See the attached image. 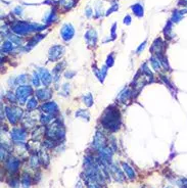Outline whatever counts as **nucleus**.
Returning a JSON list of instances; mask_svg holds the SVG:
<instances>
[{"instance_id": "nucleus-36", "label": "nucleus", "mask_w": 187, "mask_h": 188, "mask_svg": "<svg viewBox=\"0 0 187 188\" xmlns=\"http://www.w3.org/2000/svg\"><path fill=\"white\" fill-rule=\"evenodd\" d=\"M9 186L12 188H19V181L18 179H13L9 182Z\"/></svg>"}, {"instance_id": "nucleus-27", "label": "nucleus", "mask_w": 187, "mask_h": 188, "mask_svg": "<svg viewBox=\"0 0 187 188\" xmlns=\"http://www.w3.org/2000/svg\"><path fill=\"white\" fill-rule=\"evenodd\" d=\"M29 162H30L31 168H33V169H37V168L39 167V162H40V159H39L38 156H31Z\"/></svg>"}, {"instance_id": "nucleus-3", "label": "nucleus", "mask_w": 187, "mask_h": 188, "mask_svg": "<svg viewBox=\"0 0 187 188\" xmlns=\"http://www.w3.org/2000/svg\"><path fill=\"white\" fill-rule=\"evenodd\" d=\"M46 136L49 139H63L65 137V129L58 122H55L52 126H49L46 129Z\"/></svg>"}, {"instance_id": "nucleus-34", "label": "nucleus", "mask_w": 187, "mask_h": 188, "mask_svg": "<svg viewBox=\"0 0 187 188\" xmlns=\"http://www.w3.org/2000/svg\"><path fill=\"white\" fill-rule=\"evenodd\" d=\"M51 119H52V116L51 115H42L41 116V123L42 124H47V123L51 122Z\"/></svg>"}, {"instance_id": "nucleus-20", "label": "nucleus", "mask_w": 187, "mask_h": 188, "mask_svg": "<svg viewBox=\"0 0 187 188\" xmlns=\"http://www.w3.org/2000/svg\"><path fill=\"white\" fill-rule=\"evenodd\" d=\"M131 9H132L133 13L136 16H138V18H141V16H143V6L140 4V3H136L131 6Z\"/></svg>"}, {"instance_id": "nucleus-39", "label": "nucleus", "mask_w": 187, "mask_h": 188, "mask_svg": "<svg viewBox=\"0 0 187 188\" xmlns=\"http://www.w3.org/2000/svg\"><path fill=\"white\" fill-rule=\"evenodd\" d=\"M114 64V54L108 55L107 60V67H111Z\"/></svg>"}, {"instance_id": "nucleus-32", "label": "nucleus", "mask_w": 187, "mask_h": 188, "mask_svg": "<svg viewBox=\"0 0 187 188\" xmlns=\"http://www.w3.org/2000/svg\"><path fill=\"white\" fill-rule=\"evenodd\" d=\"M55 19H56V12H55L54 10H52V12H50L48 13V15L45 18V22L46 23H51V22H54Z\"/></svg>"}, {"instance_id": "nucleus-43", "label": "nucleus", "mask_w": 187, "mask_h": 188, "mask_svg": "<svg viewBox=\"0 0 187 188\" xmlns=\"http://www.w3.org/2000/svg\"><path fill=\"white\" fill-rule=\"evenodd\" d=\"M130 23H131V18H130V15H126V16H125V19H124V24L129 25Z\"/></svg>"}, {"instance_id": "nucleus-35", "label": "nucleus", "mask_w": 187, "mask_h": 188, "mask_svg": "<svg viewBox=\"0 0 187 188\" xmlns=\"http://www.w3.org/2000/svg\"><path fill=\"white\" fill-rule=\"evenodd\" d=\"M27 81V75H21L15 79V84H24Z\"/></svg>"}, {"instance_id": "nucleus-33", "label": "nucleus", "mask_w": 187, "mask_h": 188, "mask_svg": "<svg viewBox=\"0 0 187 188\" xmlns=\"http://www.w3.org/2000/svg\"><path fill=\"white\" fill-rule=\"evenodd\" d=\"M172 22H169L168 24H167L166 28H165V35L167 36V37L169 38H172Z\"/></svg>"}, {"instance_id": "nucleus-11", "label": "nucleus", "mask_w": 187, "mask_h": 188, "mask_svg": "<svg viewBox=\"0 0 187 188\" xmlns=\"http://www.w3.org/2000/svg\"><path fill=\"white\" fill-rule=\"evenodd\" d=\"M5 168H6V170L9 171L10 173L18 172L19 169V159L13 158V156L9 158L6 162H5Z\"/></svg>"}, {"instance_id": "nucleus-37", "label": "nucleus", "mask_w": 187, "mask_h": 188, "mask_svg": "<svg viewBox=\"0 0 187 188\" xmlns=\"http://www.w3.org/2000/svg\"><path fill=\"white\" fill-rule=\"evenodd\" d=\"M87 187L88 188H101L99 186L98 183H96V182H93V181H88L87 182Z\"/></svg>"}, {"instance_id": "nucleus-44", "label": "nucleus", "mask_w": 187, "mask_h": 188, "mask_svg": "<svg viewBox=\"0 0 187 188\" xmlns=\"http://www.w3.org/2000/svg\"><path fill=\"white\" fill-rule=\"evenodd\" d=\"M116 26L117 25L116 24H114L113 25V28H111V35H113V38H115V31H116Z\"/></svg>"}, {"instance_id": "nucleus-8", "label": "nucleus", "mask_w": 187, "mask_h": 188, "mask_svg": "<svg viewBox=\"0 0 187 188\" xmlns=\"http://www.w3.org/2000/svg\"><path fill=\"white\" fill-rule=\"evenodd\" d=\"M63 51H65V49H63V46H60V45L52 46L51 48L49 49V60L52 61L58 60L61 55H63Z\"/></svg>"}, {"instance_id": "nucleus-6", "label": "nucleus", "mask_w": 187, "mask_h": 188, "mask_svg": "<svg viewBox=\"0 0 187 188\" xmlns=\"http://www.w3.org/2000/svg\"><path fill=\"white\" fill-rule=\"evenodd\" d=\"M10 137H12V139L16 144H19V143L24 142L26 140V137H27L26 130L23 128H13L12 131L10 132Z\"/></svg>"}, {"instance_id": "nucleus-22", "label": "nucleus", "mask_w": 187, "mask_h": 188, "mask_svg": "<svg viewBox=\"0 0 187 188\" xmlns=\"http://www.w3.org/2000/svg\"><path fill=\"white\" fill-rule=\"evenodd\" d=\"M21 184L23 188H30L31 184H32V179L29 174H24L22 176V179H21Z\"/></svg>"}, {"instance_id": "nucleus-31", "label": "nucleus", "mask_w": 187, "mask_h": 188, "mask_svg": "<svg viewBox=\"0 0 187 188\" xmlns=\"http://www.w3.org/2000/svg\"><path fill=\"white\" fill-rule=\"evenodd\" d=\"M40 78H39V75L37 74L36 72L33 73V76H32V82H33V85L35 87H39L40 85Z\"/></svg>"}, {"instance_id": "nucleus-15", "label": "nucleus", "mask_w": 187, "mask_h": 188, "mask_svg": "<svg viewBox=\"0 0 187 188\" xmlns=\"http://www.w3.org/2000/svg\"><path fill=\"white\" fill-rule=\"evenodd\" d=\"M164 49H165V43L162 41L161 38H158L157 40L153 42V44L151 46V51L158 55V54H162Z\"/></svg>"}, {"instance_id": "nucleus-17", "label": "nucleus", "mask_w": 187, "mask_h": 188, "mask_svg": "<svg viewBox=\"0 0 187 188\" xmlns=\"http://www.w3.org/2000/svg\"><path fill=\"white\" fill-rule=\"evenodd\" d=\"M85 39H86V42L88 43V45H94L97 40L96 32L94 30H89L85 34Z\"/></svg>"}, {"instance_id": "nucleus-10", "label": "nucleus", "mask_w": 187, "mask_h": 188, "mask_svg": "<svg viewBox=\"0 0 187 188\" xmlns=\"http://www.w3.org/2000/svg\"><path fill=\"white\" fill-rule=\"evenodd\" d=\"M41 111H44L47 115L53 116V115L58 113V105L53 101L46 102V103H43L42 106H41Z\"/></svg>"}, {"instance_id": "nucleus-42", "label": "nucleus", "mask_w": 187, "mask_h": 188, "mask_svg": "<svg viewBox=\"0 0 187 188\" xmlns=\"http://www.w3.org/2000/svg\"><path fill=\"white\" fill-rule=\"evenodd\" d=\"M145 44H146V41H144L143 43H142L141 45L139 46V48L137 49V54H139V53L141 52V50H143V49L145 48Z\"/></svg>"}, {"instance_id": "nucleus-38", "label": "nucleus", "mask_w": 187, "mask_h": 188, "mask_svg": "<svg viewBox=\"0 0 187 188\" xmlns=\"http://www.w3.org/2000/svg\"><path fill=\"white\" fill-rule=\"evenodd\" d=\"M177 183L180 186V188H187V179H180Z\"/></svg>"}, {"instance_id": "nucleus-18", "label": "nucleus", "mask_w": 187, "mask_h": 188, "mask_svg": "<svg viewBox=\"0 0 187 188\" xmlns=\"http://www.w3.org/2000/svg\"><path fill=\"white\" fill-rule=\"evenodd\" d=\"M187 13V9H183V10H175L173 12V15H172V19H171V22L172 23H178V22L181 21V19L183 18L184 15Z\"/></svg>"}, {"instance_id": "nucleus-23", "label": "nucleus", "mask_w": 187, "mask_h": 188, "mask_svg": "<svg viewBox=\"0 0 187 188\" xmlns=\"http://www.w3.org/2000/svg\"><path fill=\"white\" fill-rule=\"evenodd\" d=\"M150 63H151V67L155 71H157V72L160 71L162 68V63H161L160 58L158 56H153L151 57V60H150Z\"/></svg>"}, {"instance_id": "nucleus-21", "label": "nucleus", "mask_w": 187, "mask_h": 188, "mask_svg": "<svg viewBox=\"0 0 187 188\" xmlns=\"http://www.w3.org/2000/svg\"><path fill=\"white\" fill-rule=\"evenodd\" d=\"M44 37H45V35H37V36H34V37H33V38L29 41V43L27 44L26 50H29V49L32 48V47H34L36 44H37L38 42L41 40V39H43Z\"/></svg>"}, {"instance_id": "nucleus-2", "label": "nucleus", "mask_w": 187, "mask_h": 188, "mask_svg": "<svg viewBox=\"0 0 187 188\" xmlns=\"http://www.w3.org/2000/svg\"><path fill=\"white\" fill-rule=\"evenodd\" d=\"M43 29H45V27L40 26V25L37 24L27 23V22H16L12 26V31L18 35H26L31 32L41 31Z\"/></svg>"}, {"instance_id": "nucleus-26", "label": "nucleus", "mask_w": 187, "mask_h": 188, "mask_svg": "<svg viewBox=\"0 0 187 188\" xmlns=\"http://www.w3.org/2000/svg\"><path fill=\"white\" fill-rule=\"evenodd\" d=\"M82 98H83V102H84L87 106H91L93 104V97H92L91 93H87V94L83 95Z\"/></svg>"}, {"instance_id": "nucleus-16", "label": "nucleus", "mask_w": 187, "mask_h": 188, "mask_svg": "<svg viewBox=\"0 0 187 188\" xmlns=\"http://www.w3.org/2000/svg\"><path fill=\"white\" fill-rule=\"evenodd\" d=\"M121 165H122L123 171H124L125 174H126V176L128 177V179H130V180H133V179L136 177L135 171H134L133 168L130 167V166L128 165L127 162H122Z\"/></svg>"}, {"instance_id": "nucleus-48", "label": "nucleus", "mask_w": 187, "mask_h": 188, "mask_svg": "<svg viewBox=\"0 0 187 188\" xmlns=\"http://www.w3.org/2000/svg\"><path fill=\"white\" fill-rule=\"evenodd\" d=\"M182 1L184 2V3H185V4H187V0H182Z\"/></svg>"}, {"instance_id": "nucleus-13", "label": "nucleus", "mask_w": 187, "mask_h": 188, "mask_svg": "<svg viewBox=\"0 0 187 188\" xmlns=\"http://www.w3.org/2000/svg\"><path fill=\"white\" fill-rule=\"evenodd\" d=\"M36 97L38 98V99L42 100V101H44V100H47L49 99L50 97H51L52 95V91L50 90L49 88H44V89H39V90L36 91Z\"/></svg>"}, {"instance_id": "nucleus-28", "label": "nucleus", "mask_w": 187, "mask_h": 188, "mask_svg": "<svg viewBox=\"0 0 187 188\" xmlns=\"http://www.w3.org/2000/svg\"><path fill=\"white\" fill-rule=\"evenodd\" d=\"M13 48V44L12 41H6L2 45V52H9Z\"/></svg>"}, {"instance_id": "nucleus-1", "label": "nucleus", "mask_w": 187, "mask_h": 188, "mask_svg": "<svg viewBox=\"0 0 187 188\" xmlns=\"http://www.w3.org/2000/svg\"><path fill=\"white\" fill-rule=\"evenodd\" d=\"M101 123L103 127L110 131H116L119 129L120 126V115L118 109L110 108L105 111L101 118Z\"/></svg>"}, {"instance_id": "nucleus-47", "label": "nucleus", "mask_w": 187, "mask_h": 188, "mask_svg": "<svg viewBox=\"0 0 187 188\" xmlns=\"http://www.w3.org/2000/svg\"><path fill=\"white\" fill-rule=\"evenodd\" d=\"M42 159H44V153L43 152H42ZM45 159H46V162H48V156H45Z\"/></svg>"}, {"instance_id": "nucleus-5", "label": "nucleus", "mask_w": 187, "mask_h": 188, "mask_svg": "<svg viewBox=\"0 0 187 188\" xmlns=\"http://www.w3.org/2000/svg\"><path fill=\"white\" fill-rule=\"evenodd\" d=\"M6 116L12 124H16L23 117V111L18 108H6Z\"/></svg>"}, {"instance_id": "nucleus-7", "label": "nucleus", "mask_w": 187, "mask_h": 188, "mask_svg": "<svg viewBox=\"0 0 187 188\" xmlns=\"http://www.w3.org/2000/svg\"><path fill=\"white\" fill-rule=\"evenodd\" d=\"M60 35L61 38L65 41H70L71 39L74 37L75 35V30L71 24H65L60 30Z\"/></svg>"}, {"instance_id": "nucleus-49", "label": "nucleus", "mask_w": 187, "mask_h": 188, "mask_svg": "<svg viewBox=\"0 0 187 188\" xmlns=\"http://www.w3.org/2000/svg\"><path fill=\"white\" fill-rule=\"evenodd\" d=\"M167 188H173V187H171V186H169V187H167Z\"/></svg>"}, {"instance_id": "nucleus-24", "label": "nucleus", "mask_w": 187, "mask_h": 188, "mask_svg": "<svg viewBox=\"0 0 187 188\" xmlns=\"http://www.w3.org/2000/svg\"><path fill=\"white\" fill-rule=\"evenodd\" d=\"M75 116H76V118H80V119L86 121H89V118H90L88 111H85V109H79L78 111H76Z\"/></svg>"}, {"instance_id": "nucleus-4", "label": "nucleus", "mask_w": 187, "mask_h": 188, "mask_svg": "<svg viewBox=\"0 0 187 188\" xmlns=\"http://www.w3.org/2000/svg\"><path fill=\"white\" fill-rule=\"evenodd\" d=\"M32 93H33V90H32V88H31V86L22 85L16 89L15 96H16V98H18V100L19 102L25 103L27 101L28 97L31 96Z\"/></svg>"}, {"instance_id": "nucleus-14", "label": "nucleus", "mask_w": 187, "mask_h": 188, "mask_svg": "<svg viewBox=\"0 0 187 188\" xmlns=\"http://www.w3.org/2000/svg\"><path fill=\"white\" fill-rule=\"evenodd\" d=\"M108 170L110 171V174H111V175H113L114 177H115L117 181H119V182H123V181H124L125 177H124V175H123L122 171L120 170L116 165H110V168H108Z\"/></svg>"}, {"instance_id": "nucleus-12", "label": "nucleus", "mask_w": 187, "mask_h": 188, "mask_svg": "<svg viewBox=\"0 0 187 188\" xmlns=\"http://www.w3.org/2000/svg\"><path fill=\"white\" fill-rule=\"evenodd\" d=\"M39 76H40V79L45 86H49L50 84H51L52 76L50 75V73L47 71L46 69H40L39 70Z\"/></svg>"}, {"instance_id": "nucleus-45", "label": "nucleus", "mask_w": 187, "mask_h": 188, "mask_svg": "<svg viewBox=\"0 0 187 188\" xmlns=\"http://www.w3.org/2000/svg\"><path fill=\"white\" fill-rule=\"evenodd\" d=\"M15 12L16 13V15H21L22 13V8L21 7H16L15 9Z\"/></svg>"}, {"instance_id": "nucleus-46", "label": "nucleus", "mask_w": 187, "mask_h": 188, "mask_svg": "<svg viewBox=\"0 0 187 188\" xmlns=\"http://www.w3.org/2000/svg\"><path fill=\"white\" fill-rule=\"evenodd\" d=\"M86 15H87L88 16L91 15V9L90 8H87V10H86Z\"/></svg>"}, {"instance_id": "nucleus-29", "label": "nucleus", "mask_w": 187, "mask_h": 188, "mask_svg": "<svg viewBox=\"0 0 187 188\" xmlns=\"http://www.w3.org/2000/svg\"><path fill=\"white\" fill-rule=\"evenodd\" d=\"M129 96H130V92H129V90H128V89H125V90L123 91V92H121V94H120L119 100H120V101H122L123 103H125Z\"/></svg>"}, {"instance_id": "nucleus-30", "label": "nucleus", "mask_w": 187, "mask_h": 188, "mask_svg": "<svg viewBox=\"0 0 187 188\" xmlns=\"http://www.w3.org/2000/svg\"><path fill=\"white\" fill-rule=\"evenodd\" d=\"M59 3L63 5V6H65L66 9H70V8L75 4V0H60Z\"/></svg>"}, {"instance_id": "nucleus-25", "label": "nucleus", "mask_w": 187, "mask_h": 188, "mask_svg": "<svg viewBox=\"0 0 187 188\" xmlns=\"http://www.w3.org/2000/svg\"><path fill=\"white\" fill-rule=\"evenodd\" d=\"M37 100H36V98L32 97L29 99V101H28L27 103V111H33L34 109H36V108H37Z\"/></svg>"}, {"instance_id": "nucleus-41", "label": "nucleus", "mask_w": 187, "mask_h": 188, "mask_svg": "<svg viewBox=\"0 0 187 188\" xmlns=\"http://www.w3.org/2000/svg\"><path fill=\"white\" fill-rule=\"evenodd\" d=\"M75 74H76V73H75V72H71V71H68V72H66L65 76H66V79H72V78H73V77H74V76H75Z\"/></svg>"}, {"instance_id": "nucleus-40", "label": "nucleus", "mask_w": 187, "mask_h": 188, "mask_svg": "<svg viewBox=\"0 0 187 188\" xmlns=\"http://www.w3.org/2000/svg\"><path fill=\"white\" fill-rule=\"evenodd\" d=\"M118 7H119V6H118V4H116V3H115V4H113V6H111V7L110 8V9L107 10V15H110V13L113 12H116V10L118 9Z\"/></svg>"}, {"instance_id": "nucleus-9", "label": "nucleus", "mask_w": 187, "mask_h": 188, "mask_svg": "<svg viewBox=\"0 0 187 188\" xmlns=\"http://www.w3.org/2000/svg\"><path fill=\"white\" fill-rule=\"evenodd\" d=\"M105 143H107V139H105L104 135L101 132H96L95 136L93 139V146L95 149L100 150L101 148L105 147Z\"/></svg>"}, {"instance_id": "nucleus-19", "label": "nucleus", "mask_w": 187, "mask_h": 188, "mask_svg": "<svg viewBox=\"0 0 187 188\" xmlns=\"http://www.w3.org/2000/svg\"><path fill=\"white\" fill-rule=\"evenodd\" d=\"M93 72L95 73V75H96V77L98 78V80L100 81V82H103L104 81V78H105V76H107V67H103V68L101 70H99V69H97L94 67L93 68Z\"/></svg>"}]
</instances>
